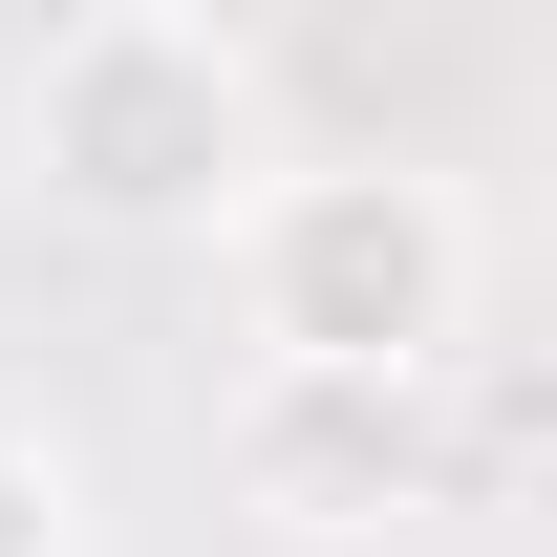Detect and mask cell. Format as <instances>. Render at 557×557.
Instances as JSON below:
<instances>
[{"label":"cell","mask_w":557,"mask_h":557,"mask_svg":"<svg viewBox=\"0 0 557 557\" xmlns=\"http://www.w3.org/2000/svg\"><path fill=\"white\" fill-rule=\"evenodd\" d=\"M22 172L86 236H236V194L278 172V86L194 0H86L22 65Z\"/></svg>","instance_id":"cell-1"},{"label":"cell","mask_w":557,"mask_h":557,"mask_svg":"<svg viewBox=\"0 0 557 557\" xmlns=\"http://www.w3.org/2000/svg\"><path fill=\"white\" fill-rule=\"evenodd\" d=\"M236 344L258 364H344V386H450L472 364V194L450 172H386V150H344V172H258L236 194Z\"/></svg>","instance_id":"cell-2"},{"label":"cell","mask_w":557,"mask_h":557,"mask_svg":"<svg viewBox=\"0 0 557 557\" xmlns=\"http://www.w3.org/2000/svg\"><path fill=\"white\" fill-rule=\"evenodd\" d=\"M450 386H344V364H236V429H214V472H236V515L300 557L344 536H408V515H450Z\"/></svg>","instance_id":"cell-3"},{"label":"cell","mask_w":557,"mask_h":557,"mask_svg":"<svg viewBox=\"0 0 557 557\" xmlns=\"http://www.w3.org/2000/svg\"><path fill=\"white\" fill-rule=\"evenodd\" d=\"M0 557H65V472H44L22 429H0Z\"/></svg>","instance_id":"cell-4"}]
</instances>
